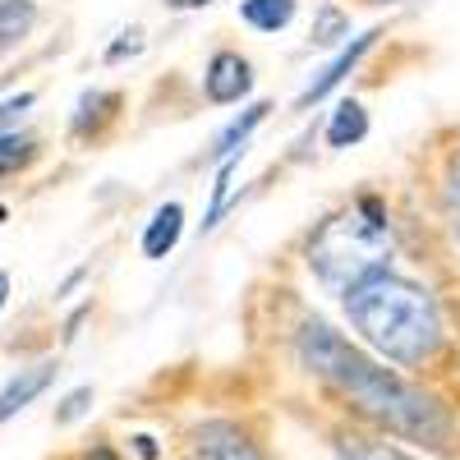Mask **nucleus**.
I'll list each match as a JSON object with an SVG mask.
<instances>
[{
	"mask_svg": "<svg viewBox=\"0 0 460 460\" xmlns=\"http://www.w3.org/2000/svg\"><path fill=\"white\" fill-rule=\"evenodd\" d=\"M32 157H37V138H32V134H19V129L0 134V180L19 175Z\"/></svg>",
	"mask_w": 460,
	"mask_h": 460,
	"instance_id": "obj_15",
	"label": "nucleus"
},
{
	"mask_svg": "<svg viewBox=\"0 0 460 460\" xmlns=\"http://www.w3.org/2000/svg\"><path fill=\"white\" fill-rule=\"evenodd\" d=\"M295 350H299L304 368H309L318 382H327L345 405H350L355 414H364L368 424H377L382 433L419 442V447H433V451L451 447V438H456L451 410L433 392L419 387V382H410L396 368H387L382 359L364 355L359 345L345 341L332 323L309 318L295 332Z\"/></svg>",
	"mask_w": 460,
	"mask_h": 460,
	"instance_id": "obj_1",
	"label": "nucleus"
},
{
	"mask_svg": "<svg viewBox=\"0 0 460 460\" xmlns=\"http://www.w3.org/2000/svg\"><path fill=\"white\" fill-rule=\"evenodd\" d=\"M392 253H396V230H392V217L382 208V199H373V194L332 212L309 235V244H304L309 272L336 295L355 290L359 281H368L377 272H387Z\"/></svg>",
	"mask_w": 460,
	"mask_h": 460,
	"instance_id": "obj_3",
	"label": "nucleus"
},
{
	"mask_svg": "<svg viewBox=\"0 0 460 460\" xmlns=\"http://www.w3.org/2000/svg\"><path fill=\"white\" fill-rule=\"evenodd\" d=\"M336 456L341 460H419L410 451H401L387 438H368V433H341L336 438Z\"/></svg>",
	"mask_w": 460,
	"mask_h": 460,
	"instance_id": "obj_11",
	"label": "nucleus"
},
{
	"mask_svg": "<svg viewBox=\"0 0 460 460\" xmlns=\"http://www.w3.org/2000/svg\"><path fill=\"white\" fill-rule=\"evenodd\" d=\"M115 106H120V93H84V97H79V111H74V120H69L74 138L97 134L102 120H111V111H115Z\"/></svg>",
	"mask_w": 460,
	"mask_h": 460,
	"instance_id": "obj_13",
	"label": "nucleus"
},
{
	"mask_svg": "<svg viewBox=\"0 0 460 460\" xmlns=\"http://www.w3.org/2000/svg\"><path fill=\"white\" fill-rule=\"evenodd\" d=\"M37 23V5L32 0H0V51L19 47L23 37L32 32Z\"/></svg>",
	"mask_w": 460,
	"mask_h": 460,
	"instance_id": "obj_14",
	"label": "nucleus"
},
{
	"mask_svg": "<svg viewBox=\"0 0 460 460\" xmlns=\"http://www.w3.org/2000/svg\"><path fill=\"white\" fill-rule=\"evenodd\" d=\"M364 134H368V111L359 106V102H336V111H332V120H327V129H323V138H327V147H355V143H364Z\"/></svg>",
	"mask_w": 460,
	"mask_h": 460,
	"instance_id": "obj_9",
	"label": "nucleus"
},
{
	"mask_svg": "<svg viewBox=\"0 0 460 460\" xmlns=\"http://www.w3.org/2000/svg\"><path fill=\"white\" fill-rule=\"evenodd\" d=\"M341 304H345L350 327L382 359L419 368L442 355V341H447L442 309H438L433 290L419 286L414 277H401L387 267V272L359 281L355 290H345Z\"/></svg>",
	"mask_w": 460,
	"mask_h": 460,
	"instance_id": "obj_2",
	"label": "nucleus"
},
{
	"mask_svg": "<svg viewBox=\"0 0 460 460\" xmlns=\"http://www.w3.org/2000/svg\"><path fill=\"white\" fill-rule=\"evenodd\" d=\"M51 377H56V364H51V359L19 368V373L5 382V387H0V424H5V419H14L19 410H28L37 396L51 387Z\"/></svg>",
	"mask_w": 460,
	"mask_h": 460,
	"instance_id": "obj_7",
	"label": "nucleus"
},
{
	"mask_svg": "<svg viewBox=\"0 0 460 460\" xmlns=\"http://www.w3.org/2000/svg\"><path fill=\"white\" fill-rule=\"evenodd\" d=\"M189 460H272L262 451V442L230 424V419H203V424H194V433H189Z\"/></svg>",
	"mask_w": 460,
	"mask_h": 460,
	"instance_id": "obj_4",
	"label": "nucleus"
},
{
	"mask_svg": "<svg viewBox=\"0 0 460 460\" xmlns=\"http://www.w3.org/2000/svg\"><path fill=\"white\" fill-rule=\"evenodd\" d=\"M171 10H199V5H212V0H166Z\"/></svg>",
	"mask_w": 460,
	"mask_h": 460,
	"instance_id": "obj_21",
	"label": "nucleus"
},
{
	"mask_svg": "<svg viewBox=\"0 0 460 460\" xmlns=\"http://www.w3.org/2000/svg\"><path fill=\"white\" fill-rule=\"evenodd\" d=\"M377 5H387V0H377Z\"/></svg>",
	"mask_w": 460,
	"mask_h": 460,
	"instance_id": "obj_24",
	"label": "nucleus"
},
{
	"mask_svg": "<svg viewBox=\"0 0 460 460\" xmlns=\"http://www.w3.org/2000/svg\"><path fill=\"white\" fill-rule=\"evenodd\" d=\"M240 19L253 32H281L295 19V0H240Z\"/></svg>",
	"mask_w": 460,
	"mask_h": 460,
	"instance_id": "obj_12",
	"label": "nucleus"
},
{
	"mask_svg": "<svg viewBox=\"0 0 460 460\" xmlns=\"http://www.w3.org/2000/svg\"><path fill=\"white\" fill-rule=\"evenodd\" d=\"M32 102H37L32 93H19V97H5V102H0V134H10V125L19 120V115H23Z\"/></svg>",
	"mask_w": 460,
	"mask_h": 460,
	"instance_id": "obj_19",
	"label": "nucleus"
},
{
	"mask_svg": "<svg viewBox=\"0 0 460 460\" xmlns=\"http://www.w3.org/2000/svg\"><path fill=\"white\" fill-rule=\"evenodd\" d=\"M341 37H350V19H345L336 5H323L318 10V23H314V42L332 47V42H341Z\"/></svg>",
	"mask_w": 460,
	"mask_h": 460,
	"instance_id": "obj_16",
	"label": "nucleus"
},
{
	"mask_svg": "<svg viewBox=\"0 0 460 460\" xmlns=\"http://www.w3.org/2000/svg\"><path fill=\"white\" fill-rule=\"evenodd\" d=\"M134 51H143V32H138V28L129 32V42H115V47L106 51V60H125V56H134Z\"/></svg>",
	"mask_w": 460,
	"mask_h": 460,
	"instance_id": "obj_20",
	"label": "nucleus"
},
{
	"mask_svg": "<svg viewBox=\"0 0 460 460\" xmlns=\"http://www.w3.org/2000/svg\"><path fill=\"white\" fill-rule=\"evenodd\" d=\"M267 111H272V106H267V102H253L244 115H240V120H230L221 134H217V143H212V157L217 162H230V157H244V143H249V134L267 120Z\"/></svg>",
	"mask_w": 460,
	"mask_h": 460,
	"instance_id": "obj_10",
	"label": "nucleus"
},
{
	"mask_svg": "<svg viewBox=\"0 0 460 460\" xmlns=\"http://www.w3.org/2000/svg\"><path fill=\"white\" fill-rule=\"evenodd\" d=\"M447 221H451V235L460 244V157L447 171Z\"/></svg>",
	"mask_w": 460,
	"mask_h": 460,
	"instance_id": "obj_18",
	"label": "nucleus"
},
{
	"mask_svg": "<svg viewBox=\"0 0 460 460\" xmlns=\"http://www.w3.org/2000/svg\"><path fill=\"white\" fill-rule=\"evenodd\" d=\"M134 442H138V456H143V460H152V456H157V447H152V438H134Z\"/></svg>",
	"mask_w": 460,
	"mask_h": 460,
	"instance_id": "obj_22",
	"label": "nucleus"
},
{
	"mask_svg": "<svg viewBox=\"0 0 460 460\" xmlns=\"http://www.w3.org/2000/svg\"><path fill=\"white\" fill-rule=\"evenodd\" d=\"M5 304H10V277L0 272V309H5Z\"/></svg>",
	"mask_w": 460,
	"mask_h": 460,
	"instance_id": "obj_23",
	"label": "nucleus"
},
{
	"mask_svg": "<svg viewBox=\"0 0 460 460\" xmlns=\"http://www.w3.org/2000/svg\"><path fill=\"white\" fill-rule=\"evenodd\" d=\"M180 235H184V208H180V203H162L157 212H152V221L143 226L138 249H143V258L162 262V258H171V253H175Z\"/></svg>",
	"mask_w": 460,
	"mask_h": 460,
	"instance_id": "obj_8",
	"label": "nucleus"
},
{
	"mask_svg": "<svg viewBox=\"0 0 460 460\" xmlns=\"http://www.w3.org/2000/svg\"><path fill=\"white\" fill-rule=\"evenodd\" d=\"M373 47H377V32H373V28H368V32H359L355 42H345V47H341V51H336V56H332V60L318 69V79H309V88L299 93V106H314V102H323V97H327V93H332V88L345 79V74H350V69H355V65H359V60L373 51Z\"/></svg>",
	"mask_w": 460,
	"mask_h": 460,
	"instance_id": "obj_6",
	"label": "nucleus"
},
{
	"mask_svg": "<svg viewBox=\"0 0 460 460\" xmlns=\"http://www.w3.org/2000/svg\"><path fill=\"white\" fill-rule=\"evenodd\" d=\"M253 88V65L240 51H217L203 69V93L212 106H235Z\"/></svg>",
	"mask_w": 460,
	"mask_h": 460,
	"instance_id": "obj_5",
	"label": "nucleus"
},
{
	"mask_svg": "<svg viewBox=\"0 0 460 460\" xmlns=\"http://www.w3.org/2000/svg\"><path fill=\"white\" fill-rule=\"evenodd\" d=\"M88 405H93V387H74V392L60 401V410H56V424L65 429V424H74V419H84Z\"/></svg>",
	"mask_w": 460,
	"mask_h": 460,
	"instance_id": "obj_17",
	"label": "nucleus"
}]
</instances>
